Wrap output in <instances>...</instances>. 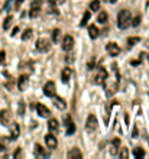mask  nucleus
Here are the masks:
<instances>
[{
	"label": "nucleus",
	"mask_w": 149,
	"mask_h": 159,
	"mask_svg": "<svg viewBox=\"0 0 149 159\" xmlns=\"http://www.w3.org/2000/svg\"><path fill=\"white\" fill-rule=\"evenodd\" d=\"M130 22H132V15L129 10H120L117 15V26L119 29L124 31L126 28L130 26Z\"/></svg>",
	"instance_id": "obj_1"
},
{
	"label": "nucleus",
	"mask_w": 149,
	"mask_h": 159,
	"mask_svg": "<svg viewBox=\"0 0 149 159\" xmlns=\"http://www.w3.org/2000/svg\"><path fill=\"white\" fill-rule=\"evenodd\" d=\"M41 10H42V0H32L31 9H29V16L32 19H35L41 15Z\"/></svg>",
	"instance_id": "obj_2"
},
{
	"label": "nucleus",
	"mask_w": 149,
	"mask_h": 159,
	"mask_svg": "<svg viewBox=\"0 0 149 159\" xmlns=\"http://www.w3.org/2000/svg\"><path fill=\"white\" fill-rule=\"evenodd\" d=\"M107 77H109L107 70H106L104 67L98 65V67H97V74L94 75V81H96L97 84H103L106 80H107Z\"/></svg>",
	"instance_id": "obj_3"
},
{
	"label": "nucleus",
	"mask_w": 149,
	"mask_h": 159,
	"mask_svg": "<svg viewBox=\"0 0 149 159\" xmlns=\"http://www.w3.org/2000/svg\"><path fill=\"white\" fill-rule=\"evenodd\" d=\"M36 49L39 52H48L51 49V41L47 38H39L36 41Z\"/></svg>",
	"instance_id": "obj_4"
},
{
	"label": "nucleus",
	"mask_w": 149,
	"mask_h": 159,
	"mask_svg": "<svg viewBox=\"0 0 149 159\" xmlns=\"http://www.w3.org/2000/svg\"><path fill=\"white\" fill-rule=\"evenodd\" d=\"M97 127H98L97 117L94 114H88V117L86 120V130L87 132H94V130H97Z\"/></svg>",
	"instance_id": "obj_5"
},
{
	"label": "nucleus",
	"mask_w": 149,
	"mask_h": 159,
	"mask_svg": "<svg viewBox=\"0 0 149 159\" xmlns=\"http://www.w3.org/2000/svg\"><path fill=\"white\" fill-rule=\"evenodd\" d=\"M61 47H62V49L65 51V52H70V51L74 48V38H73L71 35H65V36L62 38Z\"/></svg>",
	"instance_id": "obj_6"
},
{
	"label": "nucleus",
	"mask_w": 149,
	"mask_h": 159,
	"mask_svg": "<svg viewBox=\"0 0 149 159\" xmlns=\"http://www.w3.org/2000/svg\"><path fill=\"white\" fill-rule=\"evenodd\" d=\"M106 51H107V54L110 57H117L120 54V47L116 42H109L107 45H106Z\"/></svg>",
	"instance_id": "obj_7"
},
{
	"label": "nucleus",
	"mask_w": 149,
	"mask_h": 159,
	"mask_svg": "<svg viewBox=\"0 0 149 159\" xmlns=\"http://www.w3.org/2000/svg\"><path fill=\"white\" fill-rule=\"evenodd\" d=\"M44 94L47 97H54L55 96V82L54 81H48L44 85Z\"/></svg>",
	"instance_id": "obj_8"
},
{
	"label": "nucleus",
	"mask_w": 149,
	"mask_h": 159,
	"mask_svg": "<svg viewBox=\"0 0 149 159\" xmlns=\"http://www.w3.org/2000/svg\"><path fill=\"white\" fill-rule=\"evenodd\" d=\"M28 84H29V77H28L26 74H22V75H20V77L17 78V88L20 90V91L26 90Z\"/></svg>",
	"instance_id": "obj_9"
},
{
	"label": "nucleus",
	"mask_w": 149,
	"mask_h": 159,
	"mask_svg": "<svg viewBox=\"0 0 149 159\" xmlns=\"http://www.w3.org/2000/svg\"><path fill=\"white\" fill-rule=\"evenodd\" d=\"M45 143H47V146L49 149H55L58 146V140H57V138H55L52 133H49V134L45 136Z\"/></svg>",
	"instance_id": "obj_10"
},
{
	"label": "nucleus",
	"mask_w": 149,
	"mask_h": 159,
	"mask_svg": "<svg viewBox=\"0 0 149 159\" xmlns=\"http://www.w3.org/2000/svg\"><path fill=\"white\" fill-rule=\"evenodd\" d=\"M20 136V127L17 123H13L10 126V140H16Z\"/></svg>",
	"instance_id": "obj_11"
},
{
	"label": "nucleus",
	"mask_w": 149,
	"mask_h": 159,
	"mask_svg": "<svg viewBox=\"0 0 149 159\" xmlns=\"http://www.w3.org/2000/svg\"><path fill=\"white\" fill-rule=\"evenodd\" d=\"M9 120H10V111L7 108H3L2 111H0V123L7 126L9 124Z\"/></svg>",
	"instance_id": "obj_12"
},
{
	"label": "nucleus",
	"mask_w": 149,
	"mask_h": 159,
	"mask_svg": "<svg viewBox=\"0 0 149 159\" xmlns=\"http://www.w3.org/2000/svg\"><path fill=\"white\" fill-rule=\"evenodd\" d=\"M36 111H38V114L41 117H49V114H51L49 108L47 106H44V104H38L36 106Z\"/></svg>",
	"instance_id": "obj_13"
},
{
	"label": "nucleus",
	"mask_w": 149,
	"mask_h": 159,
	"mask_svg": "<svg viewBox=\"0 0 149 159\" xmlns=\"http://www.w3.org/2000/svg\"><path fill=\"white\" fill-rule=\"evenodd\" d=\"M54 104L59 110H65L67 108V101L64 100V98H61L59 96H54Z\"/></svg>",
	"instance_id": "obj_14"
},
{
	"label": "nucleus",
	"mask_w": 149,
	"mask_h": 159,
	"mask_svg": "<svg viewBox=\"0 0 149 159\" xmlns=\"http://www.w3.org/2000/svg\"><path fill=\"white\" fill-rule=\"evenodd\" d=\"M71 75H73V70L70 67H65L62 70V73H61V80L64 81V82H68L70 81V78H71Z\"/></svg>",
	"instance_id": "obj_15"
},
{
	"label": "nucleus",
	"mask_w": 149,
	"mask_h": 159,
	"mask_svg": "<svg viewBox=\"0 0 149 159\" xmlns=\"http://www.w3.org/2000/svg\"><path fill=\"white\" fill-rule=\"evenodd\" d=\"M119 146H120V139H114L112 143H110V149H109V152H110V155H117V152H119Z\"/></svg>",
	"instance_id": "obj_16"
},
{
	"label": "nucleus",
	"mask_w": 149,
	"mask_h": 159,
	"mask_svg": "<svg viewBox=\"0 0 149 159\" xmlns=\"http://www.w3.org/2000/svg\"><path fill=\"white\" fill-rule=\"evenodd\" d=\"M48 129L51 130V133H57L58 129H59L58 120H57V119H49V122H48Z\"/></svg>",
	"instance_id": "obj_17"
},
{
	"label": "nucleus",
	"mask_w": 149,
	"mask_h": 159,
	"mask_svg": "<svg viewBox=\"0 0 149 159\" xmlns=\"http://www.w3.org/2000/svg\"><path fill=\"white\" fill-rule=\"evenodd\" d=\"M35 156H38V158H44V156H48V152L42 148L41 145H35Z\"/></svg>",
	"instance_id": "obj_18"
},
{
	"label": "nucleus",
	"mask_w": 149,
	"mask_h": 159,
	"mask_svg": "<svg viewBox=\"0 0 149 159\" xmlns=\"http://www.w3.org/2000/svg\"><path fill=\"white\" fill-rule=\"evenodd\" d=\"M88 35H90V38H91V39H97V38H98V35H100L98 28H97L96 25H90V28H88Z\"/></svg>",
	"instance_id": "obj_19"
},
{
	"label": "nucleus",
	"mask_w": 149,
	"mask_h": 159,
	"mask_svg": "<svg viewBox=\"0 0 149 159\" xmlns=\"http://www.w3.org/2000/svg\"><path fill=\"white\" fill-rule=\"evenodd\" d=\"M68 158H70V159H80V158H82V153L80 152L78 148H73V149L68 152Z\"/></svg>",
	"instance_id": "obj_20"
},
{
	"label": "nucleus",
	"mask_w": 149,
	"mask_h": 159,
	"mask_svg": "<svg viewBox=\"0 0 149 159\" xmlns=\"http://www.w3.org/2000/svg\"><path fill=\"white\" fill-rule=\"evenodd\" d=\"M90 17H91V13H90V10H87L86 13L82 15V19H81V23H80V26L81 28H84V26H87V23H88V20H90Z\"/></svg>",
	"instance_id": "obj_21"
},
{
	"label": "nucleus",
	"mask_w": 149,
	"mask_h": 159,
	"mask_svg": "<svg viewBox=\"0 0 149 159\" xmlns=\"http://www.w3.org/2000/svg\"><path fill=\"white\" fill-rule=\"evenodd\" d=\"M51 39H52V42H59V39H61V31L59 29H54L52 31V33H51Z\"/></svg>",
	"instance_id": "obj_22"
},
{
	"label": "nucleus",
	"mask_w": 149,
	"mask_h": 159,
	"mask_svg": "<svg viewBox=\"0 0 149 159\" xmlns=\"http://www.w3.org/2000/svg\"><path fill=\"white\" fill-rule=\"evenodd\" d=\"M138 42H140V38L139 36H130V38H127V47L132 48L133 45H136Z\"/></svg>",
	"instance_id": "obj_23"
},
{
	"label": "nucleus",
	"mask_w": 149,
	"mask_h": 159,
	"mask_svg": "<svg viewBox=\"0 0 149 159\" xmlns=\"http://www.w3.org/2000/svg\"><path fill=\"white\" fill-rule=\"evenodd\" d=\"M133 156L138 158V159H140V158L145 156V150H143L142 148H135V149H133Z\"/></svg>",
	"instance_id": "obj_24"
},
{
	"label": "nucleus",
	"mask_w": 149,
	"mask_h": 159,
	"mask_svg": "<svg viewBox=\"0 0 149 159\" xmlns=\"http://www.w3.org/2000/svg\"><path fill=\"white\" fill-rule=\"evenodd\" d=\"M107 13L106 12H101V13H98V16H97V22L98 23H106V22H107Z\"/></svg>",
	"instance_id": "obj_25"
},
{
	"label": "nucleus",
	"mask_w": 149,
	"mask_h": 159,
	"mask_svg": "<svg viewBox=\"0 0 149 159\" xmlns=\"http://www.w3.org/2000/svg\"><path fill=\"white\" fill-rule=\"evenodd\" d=\"M90 10L91 12H98L100 10V2L98 0H93V2L90 3Z\"/></svg>",
	"instance_id": "obj_26"
},
{
	"label": "nucleus",
	"mask_w": 149,
	"mask_h": 159,
	"mask_svg": "<svg viewBox=\"0 0 149 159\" xmlns=\"http://www.w3.org/2000/svg\"><path fill=\"white\" fill-rule=\"evenodd\" d=\"M65 127H67V136H71V134H74V133H75V124H74L73 122H71V123H68Z\"/></svg>",
	"instance_id": "obj_27"
},
{
	"label": "nucleus",
	"mask_w": 149,
	"mask_h": 159,
	"mask_svg": "<svg viewBox=\"0 0 149 159\" xmlns=\"http://www.w3.org/2000/svg\"><path fill=\"white\" fill-rule=\"evenodd\" d=\"M32 35H33V31H32V29H26V31L22 33V41H28V39H31Z\"/></svg>",
	"instance_id": "obj_28"
},
{
	"label": "nucleus",
	"mask_w": 149,
	"mask_h": 159,
	"mask_svg": "<svg viewBox=\"0 0 149 159\" xmlns=\"http://www.w3.org/2000/svg\"><path fill=\"white\" fill-rule=\"evenodd\" d=\"M12 20H13V17H12V16H7V17L5 19V22H3V29H5V31H7V29L10 28Z\"/></svg>",
	"instance_id": "obj_29"
},
{
	"label": "nucleus",
	"mask_w": 149,
	"mask_h": 159,
	"mask_svg": "<svg viewBox=\"0 0 149 159\" xmlns=\"http://www.w3.org/2000/svg\"><path fill=\"white\" fill-rule=\"evenodd\" d=\"M130 25H132L133 28H138V26L140 25V15H138V16H135V17L132 19V22H130Z\"/></svg>",
	"instance_id": "obj_30"
},
{
	"label": "nucleus",
	"mask_w": 149,
	"mask_h": 159,
	"mask_svg": "<svg viewBox=\"0 0 149 159\" xmlns=\"http://www.w3.org/2000/svg\"><path fill=\"white\" fill-rule=\"evenodd\" d=\"M17 114H19V116H23V114H25V101H20V103H19Z\"/></svg>",
	"instance_id": "obj_31"
},
{
	"label": "nucleus",
	"mask_w": 149,
	"mask_h": 159,
	"mask_svg": "<svg viewBox=\"0 0 149 159\" xmlns=\"http://www.w3.org/2000/svg\"><path fill=\"white\" fill-rule=\"evenodd\" d=\"M7 143H9V138H5V136H3V138H0V148H7Z\"/></svg>",
	"instance_id": "obj_32"
},
{
	"label": "nucleus",
	"mask_w": 149,
	"mask_h": 159,
	"mask_svg": "<svg viewBox=\"0 0 149 159\" xmlns=\"http://www.w3.org/2000/svg\"><path fill=\"white\" fill-rule=\"evenodd\" d=\"M127 156H129V150H127L126 148H122V150H120V158H122V159H126Z\"/></svg>",
	"instance_id": "obj_33"
},
{
	"label": "nucleus",
	"mask_w": 149,
	"mask_h": 159,
	"mask_svg": "<svg viewBox=\"0 0 149 159\" xmlns=\"http://www.w3.org/2000/svg\"><path fill=\"white\" fill-rule=\"evenodd\" d=\"M73 61H74V54H71V52L67 54V55H65V62L70 64V62H73Z\"/></svg>",
	"instance_id": "obj_34"
},
{
	"label": "nucleus",
	"mask_w": 149,
	"mask_h": 159,
	"mask_svg": "<svg viewBox=\"0 0 149 159\" xmlns=\"http://www.w3.org/2000/svg\"><path fill=\"white\" fill-rule=\"evenodd\" d=\"M5 59H6V52L5 51H0V65H3Z\"/></svg>",
	"instance_id": "obj_35"
},
{
	"label": "nucleus",
	"mask_w": 149,
	"mask_h": 159,
	"mask_svg": "<svg viewBox=\"0 0 149 159\" xmlns=\"http://www.w3.org/2000/svg\"><path fill=\"white\" fill-rule=\"evenodd\" d=\"M142 58H143V54H140V58H139V59H133V61H130V64H132L133 67H136V65L140 64V59H142Z\"/></svg>",
	"instance_id": "obj_36"
},
{
	"label": "nucleus",
	"mask_w": 149,
	"mask_h": 159,
	"mask_svg": "<svg viewBox=\"0 0 149 159\" xmlns=\"http://www.w3.org/2000/svg\"><path fill=\"white\" fill-rule=\"evenodd\" d=\"M93 68H94V58H93V59H90V61L87 62V70L90 71V70H93Z\"/></svg>",
	"instance_id": "obj_37"
},
{
	"label": "nucleus",
	"mask_w": 149,
	"mask_h": 159,
	"mask_svg": "<svg viewBox=\"0 0 149 159\" xmlns=\"http://www.w3.org/2000/svg\"><path fill=\"white\" fill-rule=\"evenodd\" d=\"M7 156V152L5 148H0V158H6Z\"/></svg>",
	"instance_id": "obj_38"
},
{
	"label": "nucleus",
	"mask_w": 149,
	"mask_h": 159,
	"mask_svg": "<svg viewBox=\"0 0 149 159\" xmlns=\"http://www.w3.org/2000/svg\"><path fill=\"white\" fill-rule=\"evenodd\" d=\"M20 155H22V149L19 148V149H16V150H15V153H13V158H19Z\"/></svg>",
	"instance_id": "obj_39"
},
{
	"label": "nucleus",
	"mask_w": 149,
	"mask_h": 159,
	"mask_svg": "<svg viewBox=\"0 0 149 159\" xmlns=\"http://www.w3.org/2000/svg\"><path fill=\"white\" fill-rule=\"evenodd\" d=\"M23 2H25V0H16V2H15V9H19L20 5H22Z\"/></svg>",
	"instance_id": "obj_40"
},
{
	"label": "nucleus",
	"mask_w": 149,
	"mask_h": 159,
	"mask_svg": "<svg viewBox=\"0 0 149 159\" xmlns=\"http://www.w3.org/2000/svg\"><path fill=\"white\" fill-rule=\"evenodd\" d=\"M138 134H139L138 127H133V130H132V136H133V138H138Z\"/></svg>",
	"instance_id": "obj_41"
},
{
	"label": "nucleus",
	"mask_w": 149,
	"mask_h": 159,
	"mask_svg": "<svg viewBox=\"0 0 149 159\" xmlns=\"http://www.w3.org/2000/svg\"><path fill=\"white\" fill-rule=\"evenodd\" d=\"M64 123H65V126H67L68 123H71V117H70V116H65V117H64Z\"/></svg>",
	"instance_id": "obj_42"
},
{
	"label": "nucleus",
	"mask_w": 149,
	"mask_h": 159,
	"mask_svg": "<svg viewBox=\"0 0 149 159\" xmlns=\"http://www.w3.org/2000/svg\"><path fill=\"white\" fill-rule=\"evenodd\" d=\"M17 32H19V28H17V26H15V28H13V31H12V36H15Z\"/></svg>",
	"instance_id": "obj_43"
},
{
	"label": "nucleus",
	"mask_w": 149,
	"mask_h": 159,
	"mask_svg": "<svg viewBox=\"0 0 149 159\" xmlns=\"http://www.w3.org/2000/svg\"><path fill=\"white\" fill-rule=\"evenodd\" d=\"M64 2H65V0H55V3H58V5H62Z\"/></svg>",
	"instance_id": "obj_44"
},
{
	"label": "nucleus",
	"mask_w": 149,
	"mask_h": 159,
	"mask_svg": "<svg viewBox=\"0 0 149 159\" xmlns=\"http://www.w3.org/2000/svg\"><path fill=\"white\" fill-rule=\"evenodd\" d=\"M124 120H126V124L129 123V116H127V114H124Z\"/></svg>",
	"instance_id": "obj_45"
},
{
	"label": "nucleus",
	"mask_w": 149,
	"mask_h": 159,
	"mask_svg": "<svg viewBox=\"0 0 149 159\" xmlns=\"http://www.w3.org/2000/svg\"><path fill=\"white\" fill-rule=\"evenodd\" d=\"M145 47H148V48H149V39H146V43H145Z\"/></svg>",
	"instance_id": "obj_46"
},
{
	"label": "nucleus",
	"mask_w": 149,
	"mask_h": 159,
	"mask_svg": "<svg viewBox=\"0 0 149 159\" xmlns=\"http://www.w3.org/2000/svg\"><path fill=\"white\" fill-rule=\"evenodd\" d=\"M117 2V0H110V3H116Z\"/></svg>",
	"instance_id": "obj_47"
},
{
	"label": "nucleus",
	"mask_w": 149,
	"mask_h": 159,
	"mask_svg": "<svg viewBox=\"0 0 149 159\" xmlns=\"http://www.w3.org/2000/svg\"><path fill=\"white\" fill-rule=\"evenodd\" d=\"M47 2H55V0H47Z\"/></svg>",
	"instance_id": "obj_48"
},
{
	"label": "nucleus",
	"mask_w": 149,
	"mask_h": 159,
	"mask_svg": "<svg viewBox=\"0 0 149 159\" xmlns=\"http://www.w3.org/2000/svg\"><path fill=\"white\" fill-rule=\"evenodd\" d=\"M148 62H149V55H148Z\"/></svg>",
	"instance_id": "obj_49"
}]
</instances>
